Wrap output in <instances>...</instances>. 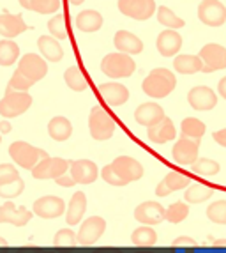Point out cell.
<instances>
[{"label":"cell","mask_w":226,"mask_h":253,"mask_svg":"<svg viewBox=\"0 0 226 253\" xmlns=\"http://www.w3.org/2000/svg\"><path fill=\"white\" fill-rule=\"evenodd\" d=\"M175 85L177 78L172 71H168L164 68H157L149 73V76L142 84V89L149 97L159 99V97L170 96L173 92V89H175Z\"/></svg>","instance_id":"6da1fadb"},{"label":"cell","mask_w":226,"mask_h":253,"mask_svg":"<svg viewBox=\"0 0 226 253\" xmlns=\"http://www.w3.org/2000/svg\"><path fill=\"white\" fill-rule=\"evenodd\" d=\"M9 156L13 158V161L25 170H34L36 165L41 160L48 158V154L42 149L34 147V145L27 144V142H13L9 145Z\"/></svg>","instance_id":"7a4b0ae2"},{"label":"cell","mask_w":226,"mask_h":253,"mask_svg":"<svg viewBox=\"0 0 226 253\" xmlns=\"http://www.w3.org/2000/svg\"><path fill=\"white\" fill-rule=\"evenodd\" d=\"M136 69V64L127 53H110L101 62V71L110 78H127Z\"/></svg>","instance_id":"3957f363"},{"label":"cell","mask_w":226,"mask_h":253,"mask_svg":"<svg viewBox=\"0 0 226 253\" xmlns=\"http://www.w3.org/2000/svg\"><path fill=\"white\" fill-rule=\"evenodd\" d=\"M88 127H90L92 138L103 142V140L112 138L113 131H115V121L103 106L97 105L94 106L90 115H88Z\"/></svg>","instance_id":"277c9868"},{"label":"cell","mask_w":226,"mask_h":253,"mask_svg":"<svg viewBox=\"0 0 226 253\" xmlns=\"http://www.w3.org/2000/svg\"><path fill=\"white\" fill-rule=\"evenodd\" d=\"M30 106H32V96L30 94L23 92V90H13L11 87H7L2 105H0V112H2L4 119H11L25 114Z\"/></svg>","instance_id":"5b68a950"},{"label":"cell","mask_w":226,"mask_h":253,"mask_svg":"<svg viewBox=\"0 0 226 253\" xmlns=\"http://www.w3.org/2000/svg\"><path fill=\"white\" fill-rule=\"evenodd\" d=\"M71 163L62 158H44L41 160L36 169L32 170L34 179H59L60 175H64L66 172H69Z\"/></svg>","instance_id":"8992f818"},{"label":"cell","mask_w":226,"mask_h":253,"mask_svg":"<svg viewBox=\"0 0 226 253\" xmlns=\"http://www.w3.org/2000/svg\"><path fill=\"white\" fill-rule=\"evenodd\" d=\"M198 18L209 27H221L226 21V7L219 0H201L198 5Z\"/></svg>","instance_id":"52a82bcc"},{"label":"cell","mask_w":226,"mask_h":253,"mask_svg":"<svg viewBox=\"0 0 226 253\" xmlns=\"http://www.w3.org/2000/svg\"><path fill=\"white\" fill-rule=\"evenodd\" d=\"M118 9L122 14L143 21L155 13V2L154 0H118Z\"/></svg>","instance_id":"ba28073f"},{"label":"cell","mask_w":226,"mask_h":253,"mask_svg":"<svg viewBox=\"0 0 226 253\" xmlns=\"http://www.w3.org/2000/svg\"><path fill=\"white\" fill-rule=\"evenodd\" d=\"M200 59L203 60V73H212L219 71V69H226V48L221 44H205L200 50Z\"/></svg>","instance_id":"9c48e42d"},{"label":"cell","mask_w":226,"mask_h":253,"mask_svg":"<svg viewBox=\"0 0 226 253\" xmlns=\"http://www.w3.org/2000/svg\"><path fill=\"white\" fill-rule=\"evenodd\" d=\"M198 152H200V140L188 138V136H182V138L173 145V160L180 167H186V165H193L198 160Z\"/></svg>","instance_id":"30bf717a"},{"label":"cell","mask_w":226,"mask_h":253,"mask_svg":"<svg viewBox=\"0 0 226 253\" xmlns=\"http://www.w3.org/2000/svg\"><path fill=\"white\" fill-rule=\"evenodd\" d=\"M18 71H21L27 78H30L32 82L42 80L48 73L46 60L39 57L36 53H27L25 57H21L20 64H18Z\"/></svg>","instance_id":"8fae6325"},{"label":"cell","mask_w":226,"mask_h":253,"mask_svg":"<svg viewBox=\"0 0 226 253\" xmlns=\"http://www.w3.org/2000/svg\"><path fill=\"white\" fill-rule=\"evenodd\" d=\"M106 230V221L101 216H92L88 218L83 225H81L80 232H78V243L83 246L96 245L101 239V236Z\"/></svg>","instance_id":"7c38bea8"},{"label":"cell","mask_w":226,"mask_h":253,"mask_svg":"<svg viewBox=\"0 0 226 253\" xmlns=\"http://www.w3.org/2000/svg\"><path fill=\"white\" fill-rule=\"evenodd\" d=\"M134 218L142 225H159L163 219H166V209L157 202H143L136 207Z\"/></svg>","instance_id":"4fadbf2b"},{"label":"cell","mask_w":226,"mask_h":253,"mask_svg":"<svg viewBox=\"0 0 226 253\" xmlns=\"http://www.w3.org/2000/svg\"><path fill=\"white\" fill-rule=\"evenodd\" d=\"M113 170L120 175L124 181L129 184L133 181H138V179L143 177V167L138 163V161L134 160V158H129V156H118L113 160L112 163Z\"/></svg>","instance_id":"5bb4252c"},{"label":"cell","mask_w":226,"mask_h":253,"mask_svg":"<svg viewBox=\"0 0 226 253\" xmlns=\"http://www.w3.org/2000/svg\"><path fill=\"white\" fill-rule=\"evenodd\" d=\"M66 211V204L59 197H42L34 202V214L44 219L59 218Z\"/></svg>","instance_id":"9a60e30c"},{"label":"cell","mask_w":226,"mask_h":253,"mask_svg":"<svg viewBox=\"0 0 226 253\" xmlns=\"http://www.w3.org/2000/svg\"><path fill=\"white\" fill-rule=\"evenodd\" d=\"M188 101L194 110L209 112V110H212L214 106L218 105V96H216V92L212 89L200 85V87H194V89L189 90Z\"/></svg>","instance_id":"2e32d148"},{"label":"cell","mask_w":226,"mask_h":253,"mask_svg":"<svg viewBox=\"0 0 226 253\" xmlns=\"http://www.w3.org/2000/svg\"><path fill=\"white\" fill-rule=\"evenodd\" d=\"M32 214L34 212H30L27 207H16L11 200H7L0 209V221L14 225V227H25L32 218Z\"/></svg>","instance_id":"e0dca14e"},{"label":"cell","mask_w":226,"mask_h":253,"mask_svg":"<svg viewBox=\"0 0 226 253\" xmlns=\"http://www.w3.org/2000/svg\"><path fill=\"white\" fill-rule=\"evenodd\" d=\"M69 173L75 177L76 184H92L97 179V167L90 160H78L71 161Z\"/></svg>","instance_id":"ac0fdd59"},{"label":"cell","mask_w":226,"mask_h":253,"mask_svg":"<svg viewBox=\"0 0 226 253\" xmlns=\"http://www.w3.org/2000/svg\"><path fill=\"white\" fill-rule=\"evenodd\" d=\"M164 117H166V115H164V110L161 108L159 105H155V103H143V105H140L138 108H136V112H134L136 123L145 127H151V126H154V124L161 123Z\"/></svg>","instance_id":"d6986e66"},{"label":"cell","mask_w":226,"mask_h":253,"mask_svg":"<svg viewBox=\"0 0 226 253\" xmlns=\"http://www.w3.org/2000/svg\"><path fill=\"white\" fill-rule=\"evenodd\" d=\"M157 51H159L163 57H173V55L179 53L180 46H182V38H180L179 32H175L173 29L163 30L159 36H157Z\"/></svg>","instance_id":"ffe728a7"},{"label":"cell","mask_w":226,"mask_h":253,"mask_svg":"<svg viewBox=\"0 0 226 253\" xmlns=\"http://www.w3.org/2000/svg\"><path fill=\"white\" fill-rule=\"evenodd\" d=\"M99 94L110 106H120L129 99V90L120 84L99 85Z\"/></svg>","instance_id":"44dd1931"},{"label":"cell","mask_w":226,"mask_h":253,"mask_svg":"<svg viewBox=\"0 0 226 253\" xmlns=\"http://www.w3.org/2000/svg\"><path fill=\"white\" fill-rule=\"evenodd\" d=\"M113 44L118 51L127 55H138L143 50V42L127 30H118L115 34V39H113Z\"/></svg>","instance_id":"7402d4cb"},{"label":"cell","mask_w":226,"mask_h":253,"mask_svg":"<svg viewBox=\"0 0 226 253\" xmlns=\"http://www.w3.org/2000/svg\"><path fill=\"white\" fill-rule=\"evenodd\" d=\"M147 135H149V140L154 144H166V142L173 140L175 138V126H173L172 119L164 117L161 123L151 126Z\"/></svg>","instance_id":"603a6c76"},{"label":"cell","mask_w":226,"mask_h":253,"mask_svg":"<svg viewBox=\"0 0 226 253\" xmlns=\"http://www.w3.org/2000/svg\"><path fill=\"white\" fill-rule=\"evenodd\" d=\"M29 29L27 23L20 14H9L4 13L0 18V32L4 38H16V36L23 34Z\"/></svg>","instance_id":"cb8c5ba5"},{"label":"cell","mask_w":226,"mask_h":253,"mask_svg":"<svg viewBox=\"0 0 226 253\" xmlns=\"http://www.w3.org/2000/svg\"><path fill=\"white\" fill-rule=\"evenodd\" d=\"M85 209H87V197L85 193L81 191H76L73 195L71 202H69V207H67V212H66V221L69 227H75L81 221L85 214Z\"/></svg>","instance_id":"d4e9b609"},{"label":"cell","mask_w":226,"mask_h":253,"mask_svg":"<svg viewBox=\"0 0 226 253\" xmlns=\"http://www.w3.org/2000/svg\"><path fill=\"white\" fill-rule=\"evenodd\" d=\"M38 46L41 50L42 57L51 62H60L64 57V50L60 46V42L57 38H50V36H41L38 41Z\"/></svg>","instance_id":"484cf974"},{"label":"cell","mask_w":226,"mask_h":253,"mask_svg":"<svg viewBox=\"0 0 226 253\" xmlns=\"http://www.w3.org/2000/svg\"><path fill=\"white\" fill-rule=\"evenodd\" d=\"M203 60L200 59V55H179L173 60V68L175 71L182 73V75H194V73L203 71Z\"/></svg>","instance_id":"4316f807"},{"label":"cell","mask_w":226,"mask_h":253,"mask_svg":"<svg viewBox=\"0 0 226 253\" xmlns=\"http://www.w3.org/2000/svg\"><path fill=\"white\" fill-rule=\"evenodd\" d=\"M76 27L81 32H96L103 27V16L97 11H81L76 16Z\"/></svg>","instance_id":"83f0119b"},{"label":"cell","mask_w":226,"mask_h":253,"mask_svg":"<svg viewBox=\"0 0 226 253\" xmlns=\"http://www.w3.org/2000/svg\"><path fill=\"white\" fill-rule=\"evenodd\" d=\"M48 133L57 142H66L71 136L73 126L66 117H53L48 124Z\"/></svg>","instance_id":"f1b7e54d"},{"label":"cell","mask_w":226,"mask_h":253,"mask_svg":"<svg viewBox=\"0 0 226 253\" xmlns=\"http://www.w3.org/2000/svg\"><path fill=\"white\" fill-rule=\"evenodd\" d=\"M20 4L39 14H53L60 9V0H20Z\"/></svg>","instance_id":"f546056e"},{"label":"cell","mask_w":226,"mask_h":253,"mask_svg":"<svg viewBox=\"0 0 226 253\" xmlns=\"http://www.w3.org/2000/svg\"><path fill=\"white\" fill-rule=\"evenodd\" d=\"M131 241L136 246H154L157 243V234L151 225H147V227L136 228L131 236Z\"/></svg>","instance_id":"4dcf8cb0"},{"label":"cell","mask_w":226,"mask_h":253,"mask_svg":"<svg viewBox=\"0 0 226 253\" xmlns=\"http://www.w3.org/2000/svg\"><path fill=\"white\" fill-rule=\"evenodd\" d=\"M205 135V124L201 123L200 119L188 117L182 121V136L193 140H201V136Z\"/></svg>","instance_id":"1f68e13d"},{"label":"cell","mask_w":226,"mask_h":253,"mask_svg":"<svg viewBox=\"0 0 226 253\" xmlns=\"http://www.w3.org/2000/svg\"><path fill=\"white\" fill-rule=\"evenodd\" d=\"M214 195V190L209 188V186H203V184H191L189 186V190L186 191V202L189 204H200V202H205L209 200L210 197Z\"/></svg>","instance_id":"d6a6232c"},{"label":"cell","mask_w":226,"mask_h":253,"mask_svg":"<svg viewBox=\"0 0 226 253\" xmlns=\"http://www.w3.org/2000/svg\"><path fill=\"white\" fill-rule=\"evenodd\" d=\"M64 78H66L67 87L76 90V92H81V90L87 89V80H85L83 73L80 71V68H76V66H71V68L67 69Z\"/></svg>","instance_id":"836d02e7"},{"label":"cell","mask_w":226,"mask_h":253,"mask_svg":"<svg viewBox=\"0 0 226 253\" xmlns=\"http://www.w3.org/2000/svg\"><path fill=\"white\" fill-rule=\"evenodd\" d=\"M157 21L166 29H182L184 27V20L177 16L172 9L164 7V5H161L157 9Z\"/></svg>","instance_id":"e575fe53"},{"label":"cell","mask_w":226,"mask_h":253,"mask_svg":"<svg viewBox=\"0 0 226 253\" xmlns=\"http://www.w3.org/2000/svg\"><path fill=\"white\" fill-rule=\"evenodd\" d=\"M191 170H193L196 175H201V177H212L219 172V163L214 160H207V158H201V160H196L193 165H191Z\"/></svg>","instance_id":"d590c367"},{"label":"cell","mask_w":226,"mask_h":253,"mask_svg":"<svg viewBox=\"0 0 226 253\" xmlns=\"http://www.w3.org/2000/svg\"><path fill=\"white\" fill-rule=\"evenodd\" d=\"M20 55V46L13 41H2L0 42V64L2 66H11L16 62Z\"/></svg>","instance_id":"8d00e7d4"},{"label":"cell","mask_w":226,"mask_h":253,"mask_svg":"<svg viewBox=\"0 0 226 253\" xmlns=\"http://www.w3.org/2000/svg\"><path fill=\"white\" fill-rule=\"evenodd\" d=\"M189 216V207L186 202H175L166 209V219L170 223H180Z\"/></svg>","instance_id":"74e56055"},{"label":"cell","mask_w":226,"mask_h":253,"mask_svg":"<svg viewBox=\"0 0 226 253\" xmlns=\"http://www.w3.org/2000/svg\"><path fill=\"white\" fill-rule=\"evenodd\" d=\"M163 182L166 184V188L170 190V193H172V191L184 190L186 186L193 184L188 175H182V173H179V172H170L166 177L163 179Z\"/></svg>","instance_id":"f35d334b"},{"label":"cell","mask_w":226,"mask_h":253,"mask_svg":"<svg viewBox=\"0 0 226 253\" xmlns=\"http://www.w3.org/2000/svg\"><path fill=\"white\" fill-rule=\"evenodd\" d=\"M207 216L214 223L226 225V200H218V202L210 204L207 209Z\"/></svg>","instance_id":"ab89813d"},{"label":"cell","mask_w":226,"mask_h":253,"mask_svg":"<svg viewBox=\"0 0 226 253\" xmlns=\"http://www.w3.org/2000/svg\"><path fill=\"white\" fill-rule=\"evenodd\" d=\"M48 29H50L51 36L57 38L59 41H64L67 39V30H66V18L62 14H57L55 18H51L48 21Z\"/></svg>","instance_id":"60d3db41"},{"label":"cell","mask_w":226,"mask_h":253,"mask_svg":"<svg viewBox=\"0 0 226 253\" xmlns=\"http://www.w3.org/2000/svg\"><path fill=\"white\" fill-rule=\"evenodd\" d=\"M34 84H36V82H32L30 78H27L21 71H16L13 76H11L7 87H11L13 90H23V92H27Z\"/></svg>","instance_id":"b9f144b4"},{"label":"cell","mask_w":226,"mask_h":253,"mask_svg":"<svg viewBox=\"0 0 226 253\" xmlns=\"http://www.w3.org/2000/svg\"><path fill=\"white\" fill-rule=\"evenodd\" d=\"M53 243L55 246H73L75 243H78V236H75L71 228H62L55 234Z\"/></svg>","instance_id":"7bdbcfd3"},{"label":"cell","mask_w":226,"mask_h":253,"mask_svg":"<svg viewBox=\"0 0 226 253\" xmlns=\"http://www.w3.org/2000/svg\"><path fill=\"white\" fill-rule=\"evenodd\" d=\"M18 179H20V173H18V170L14 169L13 165L4 163L0 167V184L2 186L11 184V182L18 181Z\"/></svg>","instance_id":"ee69618b"},{"label":"cell","mask_w":226,"mask_h":253,"mask_svg":"<svg viewBox=\"0 0 226 253\" xmlns=\"http://www.w3.org/2000/svg\"><path fill=\"white\" fill-rule=\"evenodd\" d=\"M101 177L105 179V181L112 186H126L127 184V182L124 181V179H122L115 170H113L112 165H108V167H105V169L101 170Z\"/></svg>","instance_id":"f6af8a7d"},{"label":"cell","mask_w":226,"mask_h":253,"mask_svg":"<svg viewBox=\"0 0 226 253\" xmlns=\"http://www.w3.org/2000/svg\"><path fill=\"white\" fill-rule=\"evenodd\" d=\"M11 190H7V188H2V197H5V199H14L16 195H20L21 191H23V181L21 179H18V181L11 182V184H7Z\"/></svg>","instance_id":"bcb514c9"},{"label":"cell","mask_w":226,"mask_h":253,"mask_svg":"<svg viewBox=\"0 0 226 253\" xmlns=\"http://www.w3.org/2000/svg\"><path fill=\"white\" fill-rule=\"evenodd\" d=\"M57 181V184H60V186H66V188H69V186H73V184H76V181H75V177H73L71 173H64V175H60L59 179H55Z\"/></svg>","instance_id":"7dc6e473"},{"label":"cell","mask_w":226,"mask_h":253,"mask_svg":"<svg viewBox=\"0 0 226 253\" xmlns=\"http://www.w3.org/2000/svg\"><path fill=\"white\" fill-rule=\"evenodd\" d=\"M173 246H196V241L191 237H177L173 241Z\"/></svg>","instance_id":"c3c4849f"},{"label":"cell","mask_w":226,"mask_h":253,"mask_svg":"<svg viewBox=\"0 0 226 253\" xmlns=\"http://www.w3.org/2000/svg\"><path fill=\"white\" fill-rule=\"evenodd\" d=\"M214 140H216V142H218L219 145L226 147V129L216 131V133H214Z\"/></svg>","instance_id":"681fc988"},{"label":"cell","mask_w":226,"mask_h":253,"mask_svg":"<svg viewBox=\"0 0 226 253\" xmlns=\"http://www.w3.org/2000/svg\"><path fill=\"white\" fill-rule=\"evenodd\" d=\"M219 94H221V96L226 99V76L223 78L221 82H219Z\"/></svg>","instance_id":"f907efd6"},{"label":"cell","mask_w":226,"mask_h":253,"mask_svg":"<svg viewBox=\"0 0 226 253\" xmlns=\"http://www.w3.org/2000/svg\"><path fill=\"white\" fill-rule=\"evenodd\" d=\"M11 131V126H9L7 121H2V133H9Z\"/></svg>","instance_id":"816d5d0a"},{"label":"cell","mask_w":226,"mask_h":253,"mask_svg":"<svg viewBox=\"0 0 226 253\" xmlns=\"http://www.w3.org/2000/svg\"><path fill=\"white\" fill-rule=\"evenodd\" d=\"M69 2H71L73 5H80V4H83L85 0H69Z\"/></svg>","instance_id":"f5cc1de1"},{"label":"cell","mask_w":226,"mask_h":253,"mask_svg":"<svg viewBox=\"0 0 226 253\" xmlns=\"http://www.w3.org/2000/svg\"><path fill=\"white\" fill-rule=\"evenodd\" d=\"M214 245H219V246H226V241L221 239V241H214Z\"/></svg>","instance_id":"db71d44e"}]
</instances>
